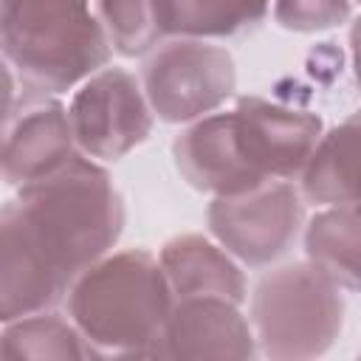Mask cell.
I'll list each match as a JSON object with an SVG mask.
<instances>
[{
    "mask_svg": "<svg viewBox=\"0 0 361 361\" xmlns=\"http://www.w3.org/2000/svg\"><path fill=\"white\" fill-rule=\"evenodd\" d=\"M341 324V290L310 259L274 268L251 293V327L268 358H316L333 347Z\"/></svg>",
    "mask_w": 361,
    "mask_h": 361,
    "instance_id": "5",
    "label": "cell"
},
{
    "mask_svg": "<svg viewBox=\"0 0 361 361\" xmlns=\"http://www.w3.org/2000/svg\"><path fill=\"white\" fill-rule=\"evenodd\" d=\"M76 155V138L68 110L42 93H25L8 104L3 135V178L8 186H25Z\"/></svg>",
    "mask_w": 361,
    "mask_h": 361,
    "instance_id": "9",
    "label": "cell"
},
{
    "mask_svg": "<svg viewBox=\"0 0 361 361\" xmlns=\"http://www.w3.org/2000/svg\"><path fill=\"white\" fill-rule=\"evenodd\" d=\"M350 51H353V73H355V85L361 90V17L353 20L350 28Z\"/></svg>",
    "mask_w": 361,
    "mask_h": 361,
    "instance_id": "18",
    "label": "cell"
},
{
    "mask_svg": "<svg viewBox=\"0 0 361 361\" xmlns=\"http://www.w3.org/2000/svg\"><path fill=\"white\" fill-rule=\"evenodd\" d=\"M175 299L186 296H223L231 302L245 299V276L240 265L200 234H180L164 243L158 254Z\"/></svg>",
    "mask_w": 361,
    "mask_h": 361,
    "instance_id": "12",
    "label": "cell"
},
{
    "mask_svg": "<svg viewBox=\"0 0 361 361\" xmlns=\"http://www.w3.org/2000/svg\"><path fill=\"white\" fill-rule=\"evenodd\" d=\"M68 116L76 147L85 155L118 161L147 141L155 113L133 73L102 68L73 93Z\"/></svg>",
    "mask_w": 361,
    "mask_h": 361,
    "instance_id": "8",
    "label": "cell"
},
{
    "mask_svg": "<svg viewBox=\"0 0 361 361\" xmlns=\"http://www.w3.org/2000/svg\"><path fill=\"white\" fill-rule=\"evenodd\" d=\"M299 178L307 203L361 206V110L322 133Z\"/></svg>",
    "mask_w": 361,
    "mask_h": 361,
    "instance_id": "11",
    "label": "cell"
},
{
    "mask_svg": "<svg viewBox=\"0 0 361 361\" xmlns=\"http://www.w3.org/2000/svg\"><path fill=\"white\" fill-rule=\"evenodd\" d=\"M121 228V195L82 152L20 186L0 214V319L14 322L62 302L76 276L107 257Z\"/></svg>",
    "mask_w": 361,
    "mask_h": 361,
    "instance_id": "1",
    "label": "cell"
},
{
    "mask_svg": "<svg viewBox=\"0 0 361 361\" xmlns=\"http://www.w3.org/2000/svg\"><path fill=\"white\" fill-rule=\"evenodd\" d=\"M271 0H152L164 37H237L257 28Z\"/></svg>",
    "mask_w": 361,
    "mask_h": 361,
    "instance_id": "14",
    "label": "cell"
},
{
    "mask_svg": "<svg viewBox=\"0 0 361 361\" xmlns=\"http://www.w3.org/2000/svg\"><path fill=\"white\" fill-rule=\"evenodd\" d=\"M305 254L338 288L361 293V206L341 203L319 212L305 228Z\"/></svg>",
    "mask_w": 361,
    "mask_h": 361,
    "instance_id": "13",
    "label": "cell"
},
{
    "mask_svg": "<svg viewBox=\"0 0 361 361\" xmlns=\"http://www.w3.org/2000/svg\"><path fill=\"white\" fill-rule=\"evenodd\" d=\"M152 355L161 358H254L257 336L237 302L223 296L175 299Z\"/></svg>",
    "mask_w": 361,
    "mask_h": 361,
    "instance_id": "10",
    "label": "cell"
},
{
    "mask_svg": "<svg viewBox=\"0 0 361 361\" xmlns=\"http://www.w3.org/2000/svg\"><path fill=\"white\" fill-rule=\"evenodd\" d=\"M0 42L23 90L42 96L90 79L113 51L90 0H3Z\"/></svg>",
    "mask_w": 361,
    "mask_h": 361,
    "instance_id": "4",
    "label": "cell"
},
{
    "mask_svg": "<svg viewBox=\"0 0 361 361\" xmlns=\"http://www.w3.org/2000/svg\"><path fill=\"white\" fill-rule=\"evenodd\" d=\"M350 3H353V0H350ZM355 3H361V0H355Z\"/></svg>",
    "mask_w": 361,
    "mask_h": 361,
    "instance_id": "19",
    "label": "cell"
},
{
    "mask_svg": "<svg viewBox=\"0 0 361 361\" xmlns=\"http://www.w3.org/2000/svg\"><path fill=\"white\" fill-rule=\"evenodd\" d=\"M99 20L113 51L121 56H141L164 37L152 0H99Z\"/></svg>",
    "mask_w": 361,
    "mask_h": 361,
    "instance_id": "16",
    "label": "cell"
},
{
    "mask_svg": "<svg viewBox=\"0 0 361 361\" xmlns=\"http://www.w3.org/2000/svg\"><path fill=\"white\" fill-rule=\"evenodd\" d=\"M274 17L288 31H327L350 17V0H274Z\"/></svg>",
    "mask_w": 361,
    "mask_h": 361,
    "instance_id": "17",
    "label": "cell"
},
{
    "mask_svg": "<svg viewBox=\"0 0 361 361\" xmlns=\"http://www.w3.org/2000/svg\"><path fill=\"white\" fill-rule=\"evenodd\" d=\"M175 293L161 259L144 248L102 257L68 290V316L99 353L152 355Z\"/></svg>",
    "mask_w": 361,
    "mask_h": 361,
    "instance_id": "3",
    "label": "cell"
},
{
    "mask_svg": "<svg viewBox=\"0 0 361 361\" xmlns=\"http://www.w3.org/2000/svg\"><path fill=\"white\" fill-rule=\"evenodd\" d=\"M0 353L8 361L20 358H96L102 355L73 322L59 319L56 313H31L14 322H6Z\"/></svg>",
    "mask_w": 361,
    "mask_h": 361,
    "instance_id": "15",
    "label": "cell"
},
{
    "mask_svg": "<svg viewBox=\"0 0 361 361\" xmlns=\"http://www.w3.org/2000/svg\"><path fill=\"white\" fill-rule=\"evenodd\" d=\"M141 85L161 121L183 124L217 110L234 93L237 71L226 48L175 37L149 51L141 65Z\"/></svg>",
    "mask_w": 361,
    "mask_h": 361,
    "instance_id": "6",
    "label": "cell"
},
{
    "mask_svg": "<svg viewBox=\"0 0 361 361\" xmlns=\"http://www.w3.org/2000/svg\"><path fill=\"white\" fill-rule=\"evenodd\" d=\"M206 220L228 254L259 268L293 248L305 226V197L288 180H265L251 192L214 197Z\"/></svg>",
    "mask_w": 361,
    "mask_h": 361,
    "instance_id": "7",
    "label": "cell"
},
{
    "mask_svg": "<svg viewBox=\"0 0 361 361\" xmlns=\"http://www.w3.org/2000/svg\"><path fill=\"white\" fill-rule=\"evenodd\" d=\"M322 138V118L262 96H240L234 110L195 118L172 141L189 186L214 197L243 195L265 180L302 175Z\"/></svg>",
    "mask_w": 361,
    "mask_h": 361,
    "instance_id": "2",
    "label": "cell"
}]
</instances>
